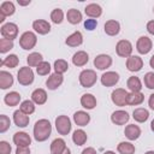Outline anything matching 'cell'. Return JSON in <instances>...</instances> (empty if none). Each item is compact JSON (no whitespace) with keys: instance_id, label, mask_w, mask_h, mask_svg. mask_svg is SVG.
Here are the masks:
<instances>
[{"instance_id":"obj_1","label":"cell","mask_w":154,"mask_h":154,"mask_svg":"<svg viewBox=\"0 0 154 154\" xmlns=\"http://www.w3.org/2000/svg\"><path fill=\"white\" fill-rule=\"evenodd\" d=\"M52 132V125L47 119H40L34 125V137L37 142L46 141Z\"/></svg>"},{"instance_id":"obj_2","label":"cell","mask_w":154,"mask_h":154,"mask_svg":"<svg viewBox=\"0 0 154 154\" xmlns=\"http://www.w3.org/2000/svg\"><path fill=\"white\" fill-rule=\"evenodd\" d=\"M96 72L94 70H83L79 73V83L84 88H91L96 83Z\"/></svg>"},{"instance_id":"obj_3","label":"cell","mask_w":154,"mask_h":154,"mask_svg":"<svg viewBox=\"0 0 154 154\" xmlns=\"http://www.w3.org/2000/svg\"><path fill=\"white\" fill-rule=\"evenodd\" d=\"M37 42V37L32 31H25L19 38V46L23 49H32Z\"/></svg>"},{"instance_id":"obj_4","label":"cell","mask_w":154,"mask_h":154,"mask_svg":"<svg viewBox=\"0 0 154 154\" xmlns=\"http://www.w3.org/2000/svg\"><path fill=\"white\" fill-rule=\"evenodd\" d=\"M17 78H18L19 84H22V85L31 84L34 82V72H32L31 67H29V66L20 67L17 73Z\"/></svg>"},{"instance_id":"obj_5","label":"cell","mask_w":154,"mask_h":154,"mask_svg":"<svg viewBox=\"0 0 154 154\" xmlns=\"http://www.w3.org/2000/svg\"><path fill=\"white\" fill-rule=\"evenodd\" d=\"M128 94H129V93H128L125 89H123V88H117L116 90L112 91L111 99H112V101H113L114 105L122 107V106L128 105Z\"/></svg>"},{"instance_id":"obj_6","label":"cell","mask_w":154,"mask_h":154,"mask_svg":"<svg viewBox=\"0 0 154 154\" xmlns=\"http://www.w3.org/2000/svg\"><path fill=\"white\" fill-rule=\"evenodd\" d=\"M55 128L60 135H67L71 131V120L67 116H59L55 119Z\"/></svg>"},{"instance_id":"obj_7","label":"cell","mask_w":154,"mask_h":154,"mask_svg":"<svg viewBox=\"0 0 154 154\" xmlns=\"http://www.w3.org/2000/svg\"><path fill=\"white\" fill-rule=\"evenodd\" d=\"M1 35L4 36V38L7 40H14L18 35V26L14 23H6L1 26Z\"/></svg>"},{"instance_id":"obj_8","label":"cell","mask_w":154,"mask_h":154,"mask_svg":"<svg viewBox=\"0 0 154 154\" xmlns=\"http://www.w3.org/2000/svg\"><path fill=\"white\" fill-rule=\"evenodd\" d=\"M116 51L119 57H123V58L130 57L132 53V45L128 40H120L116 46Z\"/></svg>"},{"instance_id":"obj_9","label":"cell","mask_w":154,"mask_h":154,"mask_svg":"<svg viewBox=\"0 0 154 154\" xmlns=\"http://www.w3.org/2000/svg\"><path fill=\"white\" fill-rule=\"evenodd\" d=\"M152 46H153L152 40L149 37H147V36H141L137 40V43H136V48H137L138 53H141V54L149 53L150 49H152Z\"/></svg>"},{"instance_id":"obj_10","label":"cell","mask_w":154,"mask_h":154,"mask_svg":"<svg viewBox=\"0 0 154 154\" xmlns=\"http://www.w3.org/2000/svg\"><path fill=\"white\" fill-rule=\"evenodd\" d=\"M126 67L131 72H137L143 67V60L137 55H130L126 60Z\"/></svg>"},{"instance_id":"obj_11","label":"cell","mask_w":154,"mask_h":154,"mask_svg":"<svg viewBox=\"0 0 154 154\" xmlns=\"http://www.w3.org/2000/svg\"><path fill=\"white\" fill-rule=\"evenodd\" d=\"M112 65V58L107 54H99L94 59V66L99 70H105Z\"/></svg>"},{"instance_id":"obj_12","label":"cell","mask_w":154,"mask_h":154,"mask_svg":"<svg viewBox=\"0 0 154 154\" xmlns=\"http://www.w3.org/2000/svg\"><path fill=\"white\" fill-rule=\"evenodd\" d=\"M119 81V75L114 71H107L101 76V83L105 87H112Z\"/></svg>"},{"instance_id":"obj_13","label":"cell","mask_w":154,"mask_h":154,"mask_svg":"<svg viewBox=\"0 0 154 154\" xmlns=\"http://www.w3.org/2000/svg\"><path fill=\"white\" fill-rule=\"evenodd\" d=\"M32 29L40 35H46L51 31V24L45 19H36L32 23Z\"/></svg>"},{"instance_id":"obj_14","label":"cell","mask_w":154,"mask_h":154,"mask_svg":"<svg viewBox=\"0 0 154 154\" xmlns=\"http://www.w3.org/2000/svg\"><path fill=\"white\" fill-rule=\"evenodd\" d=\"M63 81H64L63 75L54 72V73H52V75L48 77V79L46 81V85H47V88H48V89L54 90V89H57L58 87H60V85H61Z\"/></svg>"},{"instance_id":"obj_15","label":"cell","mask_w":154,"mask_h":154,"mask_svg":"<svg viewBox=\"0 0 154 154\" xmlns=\"http://www.w3.org/2000/svg\"><path fill=\"white\" fill-rule=\"evenodd\" d=\"M129 113L128 112H125V111H122V109H119V111H114L113 113H112V116H111V120H112V123H114L116 125H124L128 120H129Z\"/></svg>"},{"instance_id":"obj_16","label":"cell","mask_w":154,"mask_h":154,"mask_svg":"<svg viewBox=\"0 0 154 154\" xmlns=\"http://www.w3.org/2000/svg\"><path fill=\"white\" fill-rule=\"evenodd\" d=\"M29 116L28 114H25V113H23L20 109H18V111H14V113H13V122H14V124L17 125V126H19V128H25L28 124H29Z\"/></svg>"},{"instance_id":"obj_17","label":"cell","mask_w":154,"mask_h":154,"mask_svg":"<svg viewBox=\"0 0 154 154\" xmlns=\"http://www.w3.org/2000/svg\"><path fill=\"white\" fill-rule=\"evenodd\" d=\"M13 142H14V144H17V147H19V146H29L31 143V138L26 132L19 131V132H16L13 135Z\"/></svg>"},{"instance_id":"obj_18","label":"cell","mask_w":154,"mask_h":154,"mask_svg":"<svg viewBox=\"0 0 154 154\" xmlns=\"http://www.w3.org/2000/svg\"><path fill=\"white\" fill-rule=\"evenodd\" d=\"M66 148V143L63 138H55L51 143V154H63Z\"/></svg>"},{"instance_id":"obj_19","label":"cell","mask_w":154,"mask_h":154,"mask_svg":"<svg viewBox=\"0 0 154 154\" xmlns=\"http://www.w3.org/2000/svg\"><path fill=\"white\" fill-rule=\"evenodd\" d=\"M124 134H125V136H126L130 141H135V140H137V138L140 137V135H141V129H140L137 125H135V124H130V125H128V126L125 128Z\"/></svg>"},{"instance_id":"obj_20","label":"cell","mask_w":154,"mask_h":154,"mask_svg":"<svg viewBox=\"0 0 154 154\" xmlns=\"http://www.w3.org/2000/svg\"><path fill=\"white\" fill-rule=\"evenodd\" d=\"M120 30V25L117 20L114 19H111V20H107L105 23V32L109 36H116Z\"/></svg>"},{"instance_id":"obj_21","label":"cell","mask_w":154,"mask_h":154,"mask_svg":"<svg viewBox=\"0 0 154 154\" xmlns=\"http://www.w3.org/2000/svg\"><path fill=\"white\" fill-rule=\"evenodd\" d=\"M84 12H85V14H87L88 17H90V18H97V17L101 16L102 8H101V6L97 5V4H89V5H87V7L84 8Z\"/></svg>"},{"instance_id":"obj_22","label":"cell","mask_w":154,"mask_h":154,"mask_svg":"<svg viewBox=\"0 0 154 154\" xmlns=\"http://www.w3.org/2000/svg\"><path fill=\"white\" fill-rule=\"evenodd\" d=\"M88 60H89V57H88L87 52H84V51H78L72 57V63L76 66H84L88 63Z\"/></svg>"},{"instance_id":"obj_23","label":"cell","mask_w":154,"mask_h":154,"mask_svg":"<svg viewBox=\"0 0 154 154\" xmlns=\"http://www.w3.org/2000/svg\"><path fill=\"white\" fill-rule=\"evenodd\" d=\"M73 120L79 126H85L90 122V116L84 111H77L73 114Z\"/></svg>"},{"instance_id":"obj_24","label":"cell","mask_w":154,"mask_h":154,"mask_svg":"<svg viewBox=\"0 0 154 154\" xmlns=\"http://www.w3.org/2000/svg\"><path fill=\"white\" fill-rule=\"evenodd\" d=\"M31 99H32V101H34L35 103H37V105H43V103L47 101V93H46L45 89H41V88L35 89V90L32 91V94H31Z\"/></svg>"},{"instance_id":"obj_25","label":"cell","mask_w":154,"mask_h":154,"mask_svg":"<svg viewBox=\"0 0 154 154\" xmlns=\"http://www.w3.org/2000/svg\"><path fill=\"white\" fill-rule=\"evenodd\" d=\"M13 84V77L7 71H0V87L1 89H7L12 87Z\"/></svg>"},{"instance_id":"obj_26","label":"cell","mask_w":154,"mask_h":154,"mask_svg":"<svg viewBox=\"0 0 154 154\" xmlns=\"http://www.w3.org/2000/svg\"><path fill=\"white\" fill-rule=\"evenodd\" d=\"M82 42H83V36H82V34L79 31H75L65 41V43L67 46H70V47H77V46L82 45Z\"/></svg>"},{"instance_id":"obj_27","label":"cell","mask_w":154,"mask_h":154,"mask_svg":"<svg viewBox=\"0 0 154 154\" xmlns=\"http://www.w3.org/2000/svg\"><path fill=\"white\" fill-rule=\"evenodd\" d=\"M81 105L87 109H93L96 106V99L93 94H84L81 97Z\"/></svg>"},{"instance_id":"obj_28","label":"cell","mask_w":154,"mask_h":154,"mask_svg":"<svg viewBox=\"0 0 154 154\" xmlns=\"http://www.w3.org/2000/svg\"><path fill=\"white\" fill-rule=\"evenodd\" d=\"M16 11L14 4L12 1H4L0 6V16L1 17H7V16H12Z\"/></svg>"},{"instance_id":"obj_29","label":"cell","mask_w":154,"mask_h":154,"mask_svg":"<svg viewBox=\"0 0 154 154\" xmlns=\"http://www.w3.org/2000/svg\"><path fill=\"white\" fill-rule=\"evenodd\" d=\"M144 100V95L141 93V91H137V93H130L128 94V105H131V106H137V105H141Z\"/></svg>"},{"instance_id":"obj_30","label":"cell","mask_w":154,"mask_h":154,"mask_svg":"<svg viewBox=\"0 0 154 154\" xmlns=\"http://www.w3.org/2000/svg\"><path fill=\"white\" fill-rule=\"evenodd\" d=\"M66 17H67V20L71 24H78V23L82 22V13L76 8L69 10L67 13H66Z\"/></svg>"},{"instance_id":"obj_31","label":"cell","mask_w":154,"mask_h":154,"mask_svg":"<svg viewBox=\"0 0 154 154\" xmlns=\"http://www.w3.org/2000/svg\"><path fill=\"white\" fill-rule=\"evenodd\" d=\"M126 85H128V88H129L132 93H137V91H140V90L142 89V83H141L140 78L136 77V76H131V77L128 79Z\"/></svg>"},{"instance_id":"obj_32","label":"cell","mask_w":154,"mask_h":154,"mask_svg":"<svg viewBox=\"0 0 154 154\" xmlns=\"http://www.w3.org/2000/svg\"><path fill=\"white\" fill-rule=\"evenodd\" d=\"M4 101H5V103L7 106H11V107L12 106H17L19 103V101H20V95L17 91H11V93L5 95Z\"/></svg>"},{"instance_id":"obj_33","label":"cell","mask_w":154,"mask_h":154,"mask_svg":"<svg viewBox=\"0 0 154 154\" xmlns=\"http://www.w3.org/2000/svg\"><path fill=\"white\" fill-rule=\"evenodd\" d=\"M132 117L136 122L138 123H143L149 118V112L146 108H136L132 113Z\"/></svg>"},{"instance_id":"obj_34","label":"cell","mask_w":154,"mask_h":154,"mask_svg":"<svg viewBox=\"0 0 154 154\" xmlns=\"http://www.w3.org/2000/svg\"><path fill=\"white\" fill-rule=\"evenodd\" d=\"M72 141L75 142V144L77 146H83L87 142V134L83 130H76L72 135Z\"/></svg>"},{"instance_id":"obj_35","label":"cell","mask_w":154,"mask_h":154,"mask_svg":"<svg viewBox=\"0 0 154 154\" xmlns=\"http://www.w3.org/2000/svg\"><path fill=\"white\" fill-rule=\"evenodd\" d=\"M117 149L120 154H134L135 153V146L131 144L130 142H120Z\"/></svg>"},{"instance_id":"obj_36","label":"cell","mask_w":154,"mask_h":154,"mask_svg":"<svg viewBox=\"0 0 154 154\" xmlns=\"http://www.w3.org/2000/svg\"><path fill=\"white\" fill-rule=\"evenodd\" d=\"M18 63H19L18 57H17L16 54H10V55H7V57L1 61V65H2V66H7V67H10V69H13V67H16V66L18 65Z\"/></svg>"},{"instance_id":"obj_37","label":"cell","mask_w":154,"mask_h":154,"mask_svg":"<svg viewBox=\"0 0 154 154\" xmlns=\"http://www.w3.org/2000/svg\"><path fill=\"white\" fill-rule=\"evenodd\" d=\"M26 61H28V65L29 66H38L43 60H42V55L40 53L34 52V53H31V54L28 55Z\"/></svg>"},{"instance_id":"obj_38","label":"cell","mask_w":154,"mask_h":154,"mask_svg":"<svg viewBox=\"0 0 154 154\" xmlns=\"http://www.w3.org/2000/svg\"><path fill=\"white\" fill-rule=\"evenodd\" d=\"M67 69H69V64H67L66 60H64V59H58V60L54 61V70H55L57 73L63 75L64 72L67 71Z\"/></svg>"},{"instance_id":"obj_39","label":"cell","mask_w":154,"mask_h":154,"mask_svg":"<svg viewBox=\"0 0 154 154\" xmlns=\"http://www.w3.org/2000/svg\"><path fill=\"white\" fill-rule=\"evenodd\" d=\"M51 19L54 24H60L64 19V12L60 8H54L51 13Z\"/></svg>"},{"instance_id":"obj_40","label":"cell","mask_w":154,"mask_h":154,"mask_svg":"<svg viewBox=\"0 0 154 154\" xmlns=\"http://www.w3.org/2000/svg\"><path fill=\"white\" fill-rule=\"evenodd\" d=\"M20 111L25 114H31L35 112V106H34V102L30 101V100H25L20 103Z\"/></svg>"},{"instance_id":"obj_41","label":"cell","mask_w":154,"mask_h":154,"mask_svg":"<svg viewBox=\"0 0 154 154\" xmlns=\"http://www.w3.org/2000/svg\"><path fill=\"white\" fill-rule=\"evenodd\" d=\"M36 72L40 76H46L51 72V65L48 61H42L37 67H36Z\"/></svg>"},{"instance_id":"obj_42","label":"cell","mask_w":154,"mask_h":154,"mask_svg":"<svg viewBox=\"0 0 154 154\" xmlns=\"http://www.w3.org/2000/svg\"><path fill=\"white\" fill-rule=\"evenodd\" d=\"M12 48H13V41L12 40H7V38L0 40V53H6Z\"/></svg>"},{"instance_id":"obj_43","label":"cell","mask_w":154,"mask_h":154,"mask_svg":"<svg viewBox=\"0 0 154 154\" xmlns=\"http://www.w3.org/2000/svg\"><path fill=\"white\" fill-rule=\"evenodd\" d=\"M10 125H11L10 118H8L7 116H5V114H1V116H0V132H1V134L5 132V131L10 128Z\"/></svg>"},{"instance_id":"obj_44","label":"cell","mask_w":154,"mask_h":154,"mask_svg":"<svg viewBox=\"0 0 154 154\" xmlns=\"http://www.w3.org/2000/svg\"><path fill=\"white\" fill-rule=\"evenodd\" d=\"M143 81L148 89H154V72H147Z\"/></svg>"},{"instance_id":"obj_45","label":"cell","mask_w":154,"mask_h":154,"mask_svg":"<svg viewBox=\"0 0 154 154\" xmlns=\"http://www.w3.org/2000/svg\"><path fill=\"white\" fill-rule=\"evenodd\" d=\"M96 25H97V22H96V19H93V18L85 19V22H84V28L87 30H94L96 28Z\"/></svg>"},{"instance_id":"obj_46","label":"cell","mask_w":154,"mask_h":154,"mask_svg":"<svg viewBox=\"0 0 154 154\" xmlns=\"http://www.w3.org/2000/svg\"><path fill=\"white\" fill-rule=\"evenodd\" d=\"M11 153V146L6 141L0 142V154H10Z\"/></svg>"},{"instance_id":"obj_47","label":"cell","mask_w":154,"mask_h":154,"mask_svg":"<svg viewBox=\"0 0 154 154\" xmlns=\"http://www.w3.org/2000/svg\"><path fill=\"white\" fill-rule=\"evenodd\" d=\"M16 154H30V149L28 146H19L16 149Z\"/></svg>"},{"instance_id":"obj_48","label":"cell","mask_w":154,"mask_h":154,"mask_svg":"<svg viewBox=\"0 0 154 154\" xmlns=\"http://www.w3.org/2000/svg\"><path fill=\"white\" fill-rule=\"evenodd\" d=\"M147 30H148L149 34L154 35V20H149L147 23Z\"/></svg>"},{"instance_id":"obj_49","label":"cell","mask_w":154,"mask_h":154,"mask_svg":"<svg viewBox=\"0 0 154 154\" xmlns=\"http://www.w3.org/2000/svg\"><path fill=\"white\" fill-rule=\"evenodd\" d=\"M82 154H96V150L94 148H91V147H88V148L83 149Z\"/></svg>"},{"instance_id":"obj_50","label":"cell","mask_w":154,"mask_h":154,"mask_svg":"<svg viewBox=\"0 0 154 154\" xmlns=\"http://www.w3.org/2000/svg\"><path fill=\"white\" fill-rule=\"evenodd\" d=\"M148 103H149V107H150L152 109H154V94H152V95L149 96Z\"/></svg>"},{"instance_id":"obj_51","label":"cell","mask_w":154,"mask_h":154,"mask_svg":"<svg viewBox=\"0 0 154 154\" xmlns=\"http://www.w3.org/2000/svg\"><path fill=\"white\" fill-rule=\"evenodd\" d=\"M18 4L19 5H23V6L24 5H29L30 4V0H28V1H20V0H18Z\"/></svg>"},{"instance_id":"obj_52","label":"cell","mask_w":154,"mask_h":154,"mask_svg":"<svg viewBox=\"0 0 154 154\" xmlns=\"http://www.w3.org/2000/svg\"><path fill=\"white\" fill-rule=\"evenodd\" d=\"M149 65H150L152 69H154V55L150 58V60H149Z\"/></svg>"},{"instance_id":"obj_53","label":"cell","mask_w":154,"mask_h":154,"mask_svg":"<svg viewBox=\"0 0 154 154\" xmlns=\"http://www.w3.org/2000/svg\"><path fill=\"white\" fill-rule=\"evenodd\" d=\"M150 129H152V131H154V119H153L152 123H150Z\"/></svg>"},{"instance_id":"obj_54","label":"cell","mask_w":154,"mask_h":154,"mask_svg":"<svg viewBox=\"0 0 154 154\" xmlns=\"http://www.w3.org/2000/svg\"><path fill=\"white\" fill-rule=\"evenodd\" d=\"M103 154H116L114 152H112V150H107V152H105Z\"/></svg>"},{"instance_id":"obj_55","label":"cell","mask_w":154,"mask_h":154,"mask_svg":"<svg viewBox=\"0 0 154 154\" xmlns=\"http://www.w3.org/2000/svg\"><path fill=\"white\" fill-rule=\"evenodd\" d=\"M144 154H154V150H148V152L144 153Z\"/></svg>"},{"instance_id":"obj_56","label":"cell","mask_w":154,"mask_h":154,"mask_svg":"<svg viewBox=\"0 0 154 154\" xmlns=\"http://www.w3.org/2000/svg\"><path fill=\"white\" fill-rule=\"evenodd\" d=\"M153 11H154V8H153Z\"/></svg>"}]
</instances>
